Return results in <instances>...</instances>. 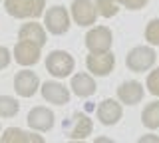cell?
<instances>
[{
	"label": "cell",
	"instance_id": "obj_1",
	"mask_svg": "<svg viewBox=\"0 0 159 143\" xmlns=\"http://www.w3.org/2000/svg\"><path fill=\"white\" fill-rule=\"evenodd\" d=\"M4 8L12 18H40L44 16L46 0H4Z\"/></svg>",
	"mask_w": 159,
	"mask_h": 143
},
{
	"label": "cell",
	"instance_id": "obj_2",
	"mask_svg": "<svg viewBox=\"0 0 159 143\" xmlns=\"http://www.w3.org/2000/svg\"><path fill=\"white\" fill-rule=\"evenodd\" d=\"M155 60H157V56L151 46H135L133 50L127 52L125 66L135 74H143L155 66Z\"/></svg>",
	"mask_w": 159,
	"mask_h": 143
},
{
	"label": "cell",
	"instance_id": "obj_3",
	"mask_svg": "<svg viewBox=\"0 0 159 143\" xmlns=\"http://www.w3.org/2000/svg\"><path fill=\"white\" fill-rule=\"evenodd\" d=\"M74 68H76L74 58L64 50H54V52H50L48 58H46V70H48L50 76H54V78L72 76Z\"/></svg>",
	"mask_w": 159,
	"mask_h": 143
},
{
	"label": "cell",
	"instance_id": "obj_4",
	"mask_svg": "<svg viewBox=\"0 0 159 143\" xmlns=\"http://www.w3.org/2000/svg\"><path fill=\"white\" fill-rule=\"evenodd\" d=\"M113 44V34L107 26H93L86 34V48L89 54H106L111 52Z\"/></svg>",
	"mask_w": 159,
	"mask_h": 143
},
{
	"label": "cell",
	"instance_id": "obj_5",
	"mask_svg": "<svg viewBox=\"0 0 159 143\" xmlns=\"http://www.w3.org/2000/svg\"><path fill=\"white\" fill-rule=\"evenodd\" d=\"M44 30L54 36H62L70 30V12L64 6H52L44 12Z\"/></svg>",
	"mask_w": 159,
	"mask_h": 143
},
{
	"label": "cell",
	"instance_id": "obj_6",
	"mask_svg": "<svg viewBox=\"0 0 159 143\" xmlns=\"http://www.w3.org/2000/svg\"><path fill=\"white\" fill-rule=\"evenodd\" d=\"M70 18L78 26H93L98 20V10L92 0H74L70 8Z\"/></svg>",
	"mask_w": 159,
	"mask_h": 143
},
{
	"label": "cell",
	"instance_id": "obj_7",
	"mask_svg": "<svg viewBox=\"0 0 159 143\" xmlns=\"http://www.w3.org/2000/svg\"><path fill=\"white\" fill-rule=\"evenodd\" d=\"M28 127L36 133H46L54 127V111L44 105H36L28 111Z\"/></svg>",
	"mask_w": 159,
	"mask_h": 143
},
{
	"label": "cell",
	"instance_id": "obj_8",
	"mask_svg": "<svg viewBox=\"0 0 159 143\" xmlns=\"http://www.w3.org/2000/svg\"><path fill=\"white\" fill-rule=\"evenodd\" d=\"M93 123L86 113H74L70 119L64 123V131L68 133V137L72 139H86L88 135H92Z\"/></svg>",
	"mask_w": 159,
	"mask_h": 143
},
{
	"label": "cell",
	"instance_id": "obj_9",
	"mask_svg": "<svg viewBox=\"0 0 159 143\" xmlns=\"http://www.w3.org/2000/svg\"><path fill=\"white\" fill-rule=\"evenodd\" d=\"M86 66L92 76H98V78H103L107 74H111V70L116 68V56L111 52H106V54H89L86 58Z\"/></svg>",
	"mask_w": 159,
	"mask_h": 143
},
{
	"label": "cell",
	"instance_id": "obj_10",
	"mask_svg": "<svg viewBox=\"0 0 159 143\" xmlns=\"http://www.w3.org/2000/svg\"><path fill=\"white\" fill-rule=\"evenodd\" d=\"M40 87V78L32 70L24 68L14 76V90L20 97H32Z\"/></svg>",
	"mask_w": 159,
	"mask_h": 143
},
{
	"label": "cell",
	"instance_id": "obj_11",
	"mask_svg": "<svg viewBox=\"0 0 159 143\" xmlns=\"http://www.w3.org/2000/svg\"><path fill=\"white\" fill-rule=\"evenodd\" d=\"M40 52L42 48L34 42H26V40H18L16 46H14V60L20 66L28 68V66H34V64L40 62Z\"/></svg>",
	"mask_w": 159,
	"mask_h": 143
},
{
	"label": "cell",
	"instance_id": "obj_12",
	"mask_svg": "<svg viewBox=\"0 0 159 143\" xmlns=\"http://www.w3.org/2000/svg\"><path fill=\"white\" fill-rule=\"evenodd\" d=\"M96 115H98L99 123H103V125H116V123L121 119V115H123L121 103L111 100V97H106V100L98 105Z\"/></svg>",
	"mask_w": 159,
	"mask_h": 143
},
{
	"label": "cell",
	"instance_id": "obj_13",
	"mask_svg": "<svg viewBox=\"0 0 159 143\" xmlns=\"http://www.w3.org/2000/svg\"><path fill=\"white\" fill-rule=\"evenodd\" d=\"M40 92H42V97L48 103H54V105H66V103H70V90L60 82H44Z\"/></svg>",
	"mask_w": 159,
	"mask_h": 143
},
{
	"label": "cell",
	"instance_id": "obj_14",
	"mask_svg": "<svg viewBox=\"0 0 159 143\" xmlns=\"http://www.w3.org/2000/svg\"><path fill=\"white\" fill-rule=\"evenodd\" d=\"M143 83H139L135 80H129V82H123L119 83L117 87V100L125 105H135L143 100Z\"/></svg>",
	"mask_w": 159,
	"mask_h": 143
},
{
	"label": "cell",
	"instance_id": "obj_15",
	"mask_svg": "<svg viewBox=\"0 0 159 143\" xmlns=\"http://www.w3.org/2000/svg\"><path fill=\"white\" fill-rule=\"evenodd\" d=\"M0 143H46L36 131H26L20 127H8L0 135Z\"/></svg>",
	"mask_w": 159,
	"mask_h": 143
},
{
	"label": "cell",
	"instance_id": "obj_16",
	"mask_svg": "<svg viewBox=\"0 0 159 143\" xmlns=\"http://www.w3.org/2000/svg\"><path fill=\"white\" fill-rule=\"evenodd\" d=\"M70 87H72V92L76 93L78 97H89V96H93L96 90H98L93 76H92V74H84V72L72 76V83H70Z\"/></svg>",
	"mask_w": 159,
	"mask_h": 143
},
{
	"label": "cell",
	"instance_id": "obj_17",
	"mask_svg": "<svg viewBox=\"0 0 159 143\" xmlns=\"http://www.w3.org/2000/svg\"><path fill=\"white\" fill-rule=\"evenodd\" d=\"M18 40L34 42V44H38L40 48H44V44H46V30H44V26L38 24V22L22 24L20 30H18Z\"/></svg>",
	"mask_w": 159,
	"mask_h": 143
},
{
	"label": "cell",
	"instance_id": "obj_18",
	"mask_svg": "<svg viewBox=\"0 0 159 143\" xmlns=\"http://www.w3.org/2000/svg\"><path fill=\"white\" fill-rule=\"evenodd\" d=\"M141 121L147 129H159V101H151L143 107Z\"/></svg>",
	"mask_w": 159,
	"mask_h": 143
},
{
	"label": "cell",
	"instance_id": "obj_19",
	"mask_svg": "<svg viewBox=\"0 0 159 143\" xmlns=\"http://www.w3.org/2000/svg\"><path fill=\"white\" fill-rule=\"evenodd\" d=\"M20 109V103L12 96H0V117H14Z\"/></svg>",
	"mask_w": 159,
	"mask_h": 143
},
{
	"label": "cell",
	"instance_id": "obj_20",
	"mask_svg": "<svg viewBox=\"0 0 159 143\" xmlns=\"http://www.w3.org/2000/svg\"><path fill=\"white\" fill-rule=\"evenodd\" d=\"M93 6H96V10H98V16H103V18H111L119 12L117 4L113 2V0H96Z\"/></svg>",
	"mask_w": 159,
	"mask_h": 143
},
{
	"label": "cell",
	"instance_id": "obj_21",
	"mask_svg": "<svg viewBox=\"0 0 159 143\" xmlns=\"http://www.w3.org/2000/svg\"><path fill=\"white\" fill-rule=\"evenodd\" d=\"M145 40L151 44V46H159V18H153V20L147 22V26H145Z\"/></svg>",
	"mask_w": 159,
	"mask_h": 143
},
{
	"label": "cell",
	"instance_id": "obj_22",
	"mask_svg": "<svg viewBox=\"0 0 159 143\" xmlns=\"http://www.w3.org/2000/svg\"><path fill=\"white\" fill-rule=\"evenodd\" d=\"M145 87L149 90V93L159 97V68H155L153 72H149L147 76V82H145Z\"/></svg>",
	"mask_w": 159,
	"mask_h": 143
},
{
	"label": "cell",
	"instance_id": "obj_23",
	"mask_svg": "<svg viewBox=\"0 0 159 143\" xmlns=\"http://www.w3.org/2000/svg\"><path fill=\"white\" fill-rule=\"evenodd\" d=\"M113 2L117 4H121V6H125L127 10H139V8H143L145 4L149 2V0H113Z\"/></svg>",
	"mask_w": 159,
	"mask_h": 143
},
{
	"label": "cell",
	"instance_id": "obj_24",
	"mask_svg": "<svg viewBox=\"0 0 159 143\" xmlns=\"http://www.w3.org/2000/svg\"><path fill=\"white\" fill-rule=\"evenodd\" d=\"M10 60H12V56H10V50L6 46H0V70H4V68L10 66Z\"/></svg>",
	"mask_w": 159,
	"mask_h": 143
},
{
	"label": "cell",
	"instance_id": "obj_25",
	"mask_svg": "<svg viewBox=\"0 0 159 143\" xmlns=\"http://www.w3.org/2000/svg\"><path fill=\"white\" fill-rule=\"evenodd\" d=\"M137 143H159V135H155V133H147V135L139 137Z\"/></svg>",
	"mask_w": 159,
	"mask_h": 143
},
{
	"label": "cell",
	"instance_id": "obj_26",
	"mask_svg": "<svg viewBox=\"0 0 159 143\" xmlns=\"http://www.w3.org/2000/svg\"><path fill=\"white\" fill-rule=\"evenodd\" d=\"M93 143H117V141L109 139V137H106V135H99V137H96V141H93Z\"/></svg>",
	"mask_w": 159,
	"mask_h": 143
},
{
	"label": "cell",
	"instance_id": "obj_27",
	"mask_svg": "<svg viewBox=\"0 0 159 143\" xmlns=\"http://www.w3.org/2000/svg\"><path fill=\"white\" fill-rule=\"evenodd\" d=\"M68 143H86L84 139H72V141H68Z\"/></svg>",
	"mask_w": 159,
	"mask_h": 143
}]
</instances>
